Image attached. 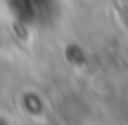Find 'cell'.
Returning <instances> with one entry per match:
<instances>
[{"instance_id":"obj_1","label":"cell","mask_w":128,"mask_h":125,"mask_svg":"<svg viewBox=\"0 0 128 125\" xmlns=\"http://www.w3.org/2000/svg\"><path fill=\"white\" fill-rule=\"evenodd\" d=\"M0 125H10V121H7V116H5V113H0Z\"/></svg>"}]
</instances>
